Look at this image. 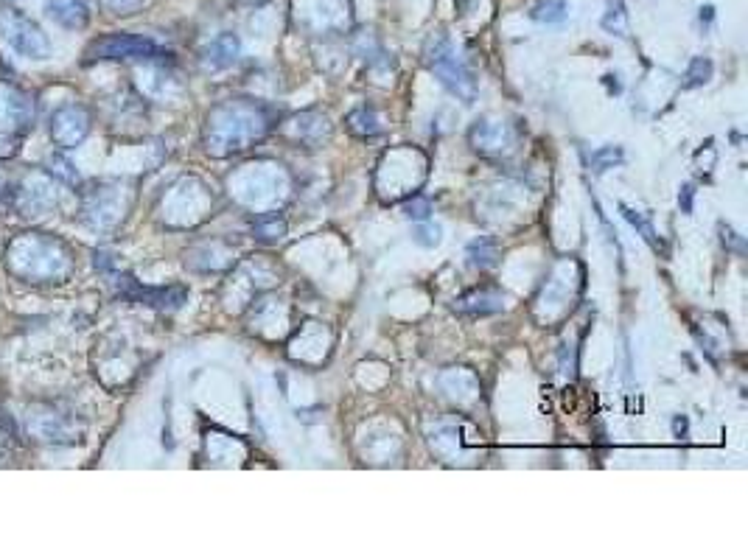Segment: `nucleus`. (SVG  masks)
<instances>
[{
	"mask_svg": "<svg viewBox=\"0 0 748 560\" xmlns=\"http://www.w3.org/2000/svg\"><path fill=\"white\" fill-rule=\"evenodd\" d=\"M505 308V297L494 289H474V292L463 294V297H457L454 300V311H460V314H496V311H502Z\"/></svg>",
	"mask_w": 748,
	"mask_h": 560,
	"instance_id": "nucleus-13",
	"label": "nucleus"
},
{
	"mask_svg": "<svg viewBox=\"0 0 748 560\" xmlns=\"http://www.w3.org/2000/svg\"><path fill=\"white\" fill-rule=\"evenodd\" d=\"M6 191V174H3V168H0V196Z\"/></svg>",
	"mask_w": 748,
	"mask_h": 560,
	"instance_id": "nucleus-27",
	"label": "nucleus"
},
{
	"mask_svg": "<svg viewBox=\"0 0 748 560\" xmlns=\"http://www.w3.org/2000/svg\"><path fill=\"white\" fill-rule=\"evenodd\" d=\"M429 213H432L429 199H412V202L404 205V216H407V219H415V222H426Z\"/></svg>",
	"mask_w": 748,
	"mask_h": 560,
	"instance_id": "nucleus-23",
	"label": "nucleus"
},
{
	"mask_svg": "<svg viewBox=\"0 0 748 560\" xmlns=\"http://www.w3.org/2000/svg\"><path fill=\"white\" fill-rule=\"evenodd\" d=\"M45 12L54 23L71 28V31H82L90 23V9H87L85 0H48Z\"/></svg>",
	"mask_w": 748,
	"mask_h": 560,
	"instance_id": "nucleus-12",
	"label": "nucleus"
},
{
	"mask_svg": "<svg viewBox=\"0 0 748 560\" xmlns=\"http://www.w3.org/2000/svg\"><path fill=\"white\" fill-rule=\"evenodd\" d=\"M241 40L236 34H219L211 45L202 51V65L208 70H225L239 62Z\"/></svg>",
	"mask_w": 748,
	"mask_h": 560,
	"instance_id": "nucleus-11",
	"label": "nucleus"
},
{
	"mask_svg": "<svg viewBox=\"0 0 748 560\" xmlns=\"http://www.w3.org/2000/svg\"><path fill=\"white\" fill-rule=\"evenodd\" d=\"M3 446H6V432L0 429V457H3Z\"/></svg>",
	"mask_w": 748,
	"mask_h": 560,
	"instance_id": "nucleus-29",
	"label": "nucleus"
},
{
	"mask_svg": "<svg viewBox=\"0 0 748 560\" xmlns=\"http://www.w3.org/2000/svg\"><path fill=\"white\" fill-rule=\"evenodd\" d=\"M87 59H141V62H155L166 59L169 51H163L157 42L141 34H104L99 40L87 45Z\"/></svg>",
	"mask_w": 748,
	"mask_h": 560,
	"instance_id": "nucleus-5",
	"label": "nucleus"
},
{
	"mask_svg": "<svg viewBox=\"0 0 748 560\" xmlns=\"http://www.w3.org/2000/svg\"><path fill=\"white\" fill-rule=\"evenodd\" d=\"M0 37L15 48V54L26 59H48L51 40L29 14H23L9 3H0Z\"/></svg>",
	"mask_w": 748,
	"mask_h": 560,
	"instance_id": "nucleus-4",
	"label": "nucleus"
},
{
	"mask_svg": "<svg viewBox=\"0 0 748 560\" xmlns=\"http://www.w3.org/2000/svg\"><path fill=\"white\" fill-rule=\"evenodd\" d=\"M253 233L261 241H278L286 236V222L281 216H258L253 222Z\"/></svg>",
	"mask_w": 748,
	"mask_h": 560,
	"instance_id": "nucleus-18",
	"label": "nucleus"
},
{
	"mask_svg": "<svg viewBox=\"0 0 748 560\" xmlns=\"http://www.w3.org/2000/svg\"><path fill=\"white\" fill-rule=\"evenodd\" d=\"M471 138H474L480 152H502L505 146H510V129L505 124L482 121L480 126H474Z\"/></svg>",
	"mask_w": 748,
	"mask_h": 560,
	"instance_id": "nucleus-14",
	"label": "nucleus"
},
{
	"mask_svg": "<svg viewBox=\"0 0 748 560\" xmlns=\"http://www.w3.org/2000/svg\"><path fill=\"white\" fill-rule=\"evenodd\" d=\"M3 266L31 286H57L73 275V252L51 233H20L6 244Z\"/></svg>",
	"mask_w": 748,
	"mask_h": 560,
	"instance_id": "nucleus-1",
	"label": "nucleus"
},
{
	"mask_svg": "<svg viewBox=\"0 0 748 560\" xmlns=\"http://www.w3.org/2000/svg\"><path fill=\"white\" fill-rule=\"evenodd\" d=\"M264 129H267V121L261 118V112L244 104H227L211 112L205 143H208V152L213 154L241 152L247 149L250 140L261 138Z\"/></svg>",
	"mask_w": 748,
	"mask_h": 560,
	"instance_id": "nucleus-2",
	"label": "nucleus"
},
{
	"mask_svg": "<svg viewBox=\"0 0 748 560\" xmlns=\"http://www.w3.org/2000/svg\"><path fill=\"white\" fill-rule=\"evenodd\" d=\"M440 230L438 224H432V222H426V224H418L415 230H412V241L418 244V247H426V250H432V247H438L440 244Z\"/></svg>",
	"mask_w": 748,
	"mask_h": 560,
	"instance_id": "nucleus-21",
	"label": "nucleus"
},
{
	"mask_svg": "<svg viewBox=\"0 0 748 560\" xmlns=\"http://www.w3.org/2000/svg\"><path fill=\"white\" fill-rule=\"evenodd\" d=\"M496 244L488 241V238H477L468 244V264L477 266V269H488V266L496 264Z\"/></svg>",
	"mask_w": 748,
	"mask_h": 560,
	"instance_id": "nucleus-16",
	"label": "nucleus"
},
{
	"mask_svg": "<svg viewBox=\"0 0 748 560\" xmlns=\"http://www.w3.org/2000/svg\"><path fill=\"white\" fill-rule=\"evenodd\" d=\"M712 79V62L704 59V56H695L690 62V70H687V84L684 87H701Z\"/></svg>",
	"mask_w": 748,
	"mask_h": 560,
	"instance_id": "nucleus-20",
	"label": "nucleus"
},
{
	"mask_svg": "<svg viewBox=\"0 0 748 560\" xmlns=\"http://www.w3.org/2000/svg\"><path fill=\"white\" fill-rule=\"evenodd\" d=\"M620 210H622V216H625V219H628V222L634 224L636 230L642 233V238L648 241L650 247H653V250H659V238H656V230H653V224L645 219V213H636V210H631L628 205H620Z\"/></svg>",
	"mask_w": 748,
	"mask_h": 560,
	"instance_id": "nucleus-19",
	"label": "nucleus"
},
{
	"mask_svg": "<svg viewBox=\"0 0 748 560\" xmlns=\"http://www.w3.org/2000/svg\"><path fill=\"white\" fill-rule=\"evenodd\" d=\"M127 205V194H124L118 185H99L96 191H90V194L85 196L82 219H85L87 227L110 230V227H115V224L124 219Z\"/></svg>",
	"mask_w": 748,
	"mask_h": 560,
	"instance_id": "nucleus-6",
	"label": "nucleus"
},
{
	"mask_svg": "<svg viewBox=\"0 0 748 560\" xmlns=\"http://www.w3.org/2000/svg\"><path fill=\"white\" fill-rule=\"evenodd\" d=\"M692 194H695V191H692V185H684V194L678 196V202L684 205V210H687V213L692 210Z\"/></svg>",
	"mask_w": 748,
	"mask_h": 560,
	"instance_id": "nucleus-26",
	"label": "nucleus"
},
{
	"mask_svg": "<svg viewBox=\"0 0 748 560\" xmlns=\"http://www.w3.org/2000/svg\"><path fill=\"white\" fill-rule=\"evenodd\" d=\"M17 149H20V135L0 132V160H6V157H15Z\"/></svg>",
	"mask_w": 748,
	"mask_h": 560,
	"instance_id": "nucleus-25",
	"label": "nucleus"
},
{
	"mask_svg": "<svg viewBox=\"0 0 748 560\" xmlns=\"http://www.w3.org/2000/svg\"><path fill=\"white\" fill-rule=\"evenodd\" d=\"M684 429H687V420H676V432L681 434V432H684Z\"/></svg>",
	"mask_w": 748,
	"mask_h": 560,
	"instance_id": "nucleus-28",
	"label": "nucleus"
},
{
	"mask_svg": "<svg viewBox=\"0 0 748 560\" xmlns=\"http://www.w3.org/2000/svg\"><path fill=\"white\" fill-rule=\"evenodd\" d=\"M121 286H124V294H127V297H132V300H138L143 306L152 308H180L185 303V297H188L185 289H149V286L135 283L132 278L121 280Z\"/></svg>",
	"mask_w": 748,
	"mask_h": 560,
	"instance_id": "nucleus-10",
	"label": "nucleus"
},
{
	"mask_svg": "<svg viewBox=\"0 0 748 560\" xmlns=\"http://www.w3.org/2000/svg\"><path fill=\"white\" fill-rule=\"evenodd\" d=\"M34 121V101L15 84H0V132L23 135Z\"/></svg>",
	"mask_w": 748,
	"mask_h": 560,
	"instance_id": "nucleus-9",
	"label": "nucleus"
},
{
	"mask_svg": "<svg viewBox=\"0 0 748 560\" xmlns=\"http://www.w3.org/2000/svg\"><path fill=\"white\" fill-rule=\"evenodd\" d=\"M603 28H606L608 34L628 37V12H625V3H622V0H611V3H608V12L603 14Z\"/></svg>",
	"mask_w": 748,
	"mask_h": 560,
	"instance_id": "nucleus-17",
	"label": "nucleus"
},
{
	"mask_svg": "<svg viewBox=\"0 0 748 560\" xmlns=\"http://www.w3.org/2000/svg\"><path fill=\"white\" fill-rule=\"evenodd\" d=\"M533 20L544 26H561L569 20V3L564 0H541L533 9Z\"/></svg>",
	"mask_w": 748,
	"mask_h": 560,
	"instance_id": "nucleus-15",
	"label": "nucleus"
},
{
	"mask_svg": "<svg viewBox=\"0 0 748 560\" xmlns=\"http://www.w3.org/2000/svg\"><path fill=\"white\" fill-rule=\"evenodd\" d=\"M622 163V152L620 149H614V146H606V149H600V152L592 154V166L597 174H603L608 168L620 166Z\"/></svg>",
	"mask_w": 748,
	"mask_h": 560,
	"instance_id": "nucleus-22",
	"label": "nucleus"
},
{
	"mask_svg": "<svg viewBox=\"0 0 748 560\" xmlns=\"http://www.w3.org/2000/svg\"><path fill=\"white\" fill-rule=\"evenodd\" d=\"M59 202V182L48 171H31L26 180L20 182L15 191V205L20 216H43L48 210L57 208Z\"/></svg>",
	"mask_w": 748,
	"mask_h": 560,
	"instance_id": "nucleus-7",
	"label": "nucleus"
},
{
	"mask_svg": "<svg viewBox=\"0 0 748 560\" xmlns=\"http://www.w3.org/2000/svg\"><path fill=\"white\" fill-rule=\"evenodd\" d=\"M424 59L429 70L435 73L440 79V84L454 93L457 98H463V101H474L477 96V82H474V76H471V70H468L466 59L460 56L457 51V45H454L446 34H435V37H429L424 48Z\"/></svg>",
	"mask_w": 748,
	"mask_h": 560,
	"instance_id": "nucleus-3",
	"label": "nucleus"
},
{
	"mask_svg": "<svg viewBox=\"0 0 748 560\" xmlns=\"http://www.w3.org/2000/svg\"><path fill=\"white\" fill-rule=\"evenodd\" d=\"M90 135V112L82 104H65L51 115V140L59 149H76Z\"/></svg>",
	"mask_w": 748,
	"mask_h": 560,
	"instance_id": "nucleus-8",
	"label": "nucleus"
},
{
	"mask_svg": "<svg viewBox=\"0 0 748 560\" xmlns=\"http://www.w3.org/2000/svg\"><path fill=\"white\" fill-rule=\"evenodd\" d=\"M107 9H113L115 14H135L141 12L143 6H149L152 0H104Z\"/></svg>",
	"mask_w": 748,
	"mask_h": 560,
	"instance_id": "nucleus-24",
	"label": "nucleus"
}]
</instances>
